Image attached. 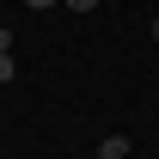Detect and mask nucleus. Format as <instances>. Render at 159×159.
Masks as SVG:
<instances>
[{
	"label": "nucleus",
	"mask_w": 159,
	"mask_h": 159,
	"mask_svg": "<svg viewBox=\"0 0 159 159\" xmlns=\"http://www.w3.org/2000/svg\"><path fill=\"white\" fill-rule=\"evenodd\" d=\"M98 159H129V135H104L98 141Z\"/></svg>",
	"instance_id": "nucleus-1"
},
{
	"label": "nucleus",
	"mask_w": 159,
	"mask_h": 159,
	"mask_svg": "<svg viewBox=\"0 0 159 159\" xmlns=\"http://www.w3.org/2000/svg\"><path fill=\"white\" fill-rule=\"evenodd\" d=\"M0 80H19V61L12 55H0Z\"/></svg>",
	"instance_id": "nucleus-2"
},
{
	"label": "nucleus",
	"mask_w": 159,
	"mask_h": 159,
	"mask_svg": "<svg viewBox=\"0 0 159 159\" xmlns=\"http://www.w3.org/2000/svg\"><path fill=\"white\" fill-rule=\"evenodd\" d=\"M67 12H98V0H67Z\"/></svg>",
	"instance_id": "nucleus-3"
},
{
	"label": "nucleus",
	"mask_w": 159,
	"mask_h": 159,
	"mask_svg": "<svg viewBox=\"0 0 159 159\" xmlns=\"http://www.w3.org/2000/svg\"><path fill=\"white\" fill-rule=\"evenodd\" d=\"M0 55H12V31H6V25H0Z\"/></svg>",
	"instance_id": "nucleus-4"
},
{
	"label": "nucleus",
	"mask_w": 159,
	"mask_h": 159,
	"mask_svg": "<svg viewBox=\"0 0 159 159\" xmlns=\"http://www.w3.org/2000/svg\"><path fill=\"white\" fill-rule=\"evenodd\" d=\"M25 6H31V12H49V6H61V0H25Z\"/></svg>",
	"instance_id": "nucleus-5"
},
{
	"label": "nucleus",
	"mask_w": 159,
	"mask_h": 159,
	"mask_svg": "<svg viewBox=\"0 0 159 159\" xmlns=\"http://www.w3.org/2000/svg\"><path fill=\"white\" fill-rule=\"evenodd\" d=\"M153 43H159V19H153Z\"/></svg>",
	"instance_id": "nucleus-6"
}]
</instances>
